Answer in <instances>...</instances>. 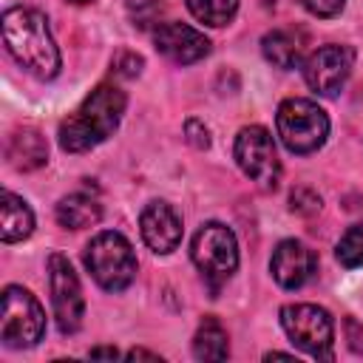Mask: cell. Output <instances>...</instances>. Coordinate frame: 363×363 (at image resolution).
<instances>
[{"mask_svg": "<svg viewBox=\"0 0 363 363\" xmlns=\"http://www.w3.org/2000/svg\"><path fill=\"white\" fill-rule=\"evenodd\" d=\"M193 354L199 360H224L230 354V337L213 315L201 320V326L193 337Z\"/></svg>", "mask_w": 363, "mask_h": 363, "instance_id": "ac0fdd59", "label": "cell"}, {"mask_svg": "<svg viewBox=\"0 0 363 363\" xmlns=\"http://www.w3.org/2000/svg\"><path fill=\"white\" fill-rule=\"evenodd\" d=\"M292 210L295 213H301V216H312V213H318L320 210V196L318 193H312L309 187H298V190H292Z\"/></svg>", "mask_w": 363, "mask_h": 363, "instance_id": "7402d4cb", "label": "cell"}, {"mask_svg": "<svg viewBox=\"0 0 363 363\" xmlns=\"http://www.w3.org/2000/svg\"><path fill=\"white\" fill-rule=\"evenodd\" d=\"M184 6L199 23L216 26V28L227 26L238 11V0H184Z\"/></svg>", "mask_w": 363, "mask_h": 363, "instance_id": "d6986e66", "label": "cell"}, {"mask_svg": "<svg viewBox=\"0 0 363 363\" xmlns=\"http://www.w3.org/2000/svg\"><path fill=\"white\" fill-rule=\"evenodd\" d=\"M139 230H142V238L145 244L159 252V255H167L179 247L182 241V218L179 213L164 204V201H150L142 216H139Z\"/></svg>", "mask_w": 363, "mask_h": 363, "instance_id": "4fadbf2b", "label": "cell"}, {"mask_svg": "<svg viewBox=\"0 0 363 363\" xmlns=\"http://www.w3.org/2000/svg\"><path fill=\"white\" fill-rule=\"evenodd\" d=\"M153 40H156V48L167 60H173L179 65L199 62L201 57L210 54V40L199 28H193L187 23H162L156 28Z\"/></svg>", "mask_w": 363, "mask_h": 363, "instance_id": "7c38bea8", "label": "cell"}, {"mask_svg": "<svg viewBox=\"0 0 363 363\" xmlns=\"http://www.w3.org/2000/svg\"><path fill=\"white\" fill-rule=\"evenodd\" d=\"M68 3H77V6H85V3H91V0H68Z\"/></svg>", "mask_w": 363, "mask_h": 363, "instance_id": "f1b7e54d", "label": "cell"}, {"mask_svg": "<svg viewBox=\"0 0 363 363\" xmlns=\"http://www.w3.org/2000/svg\"><path fill=\"white\" fill-rule=\"evenodd\" d=\"M190 255H193V264L199 267L201 278L210 284L213 292L221 284H227L230 275L238 269V241H235L233 230L218 224V221L204 224L193 235Z\"/></svg>", "mask_w": 363, "mask_h": 363, "instance_id": "5b68a950", "label": "cell"}, {"mask_svg": "<svg viewBox=\"0 0 363 363\" xmlns=\"http://www.w3.org/2000/svg\"><path fill=\"white\" fill-rule=\"evenodd\" d=\"M31 230H34L31 207L11 190H3L0 193V235H3V241L6 244L23 241L31 235Z\"/></svg>", "mask_w": 363, "mask_h": 363, "instance_id": "2e32d148", "label": "cell"}, {"mask_svg": "<svg viewBox=\"0 0 363 363\" xmlns=\"http://www.w3.org/2000/svg\"><path fill=\"white\" fill-rule=\"evenodd\" d=\"M3 43L9 54L37 79H51L60 74V51L48 31L45 14L37 9L14 6L3 11Z\"/></svg>", "mask_w": 363, "mask_h": 363, "instance_id": "6da1fadb", "label": "cell"}, {"mask_svg": "<svg viewBox=\"0 0 363 363\" xmlns=\"http://www.w3.org/2000/svg\"><path fill=\"white\" fill-rule=\"evenodd\" d=\"M235 162L241 173L255 182L261 190H275L281 179V162L275 153V142L267 128L247 125L235 136Z\"/></svg>", "mask_w": 363, "mask_h": 363, "instance_id": "ba28073f", "label": "cell"}, {"mask_svg": "<svg viewBox=\"0 0 363 363\" xmlns=\"http://www.w3.org/2000/svg\"><path fill=\"white\" fill-rule=\"evenodd\" d=\"M48 284H51V303H54V320L62 335H74L82 326L85 315V298L79 278L65 255L54 252L48 258Z\"/></svg>", "mask_w": 363, "mask_h": 363, "instance_id": "9c48e42d", "label": "cell"}, {"mask_svg": "<svg viewBox=\"0 0 363 363\" xmlns=\"http://www.w3.org/2000/svg\"><path fill=\"white\" fill-rule=\"evenodd\" d=\"M142 57L139 54H133V51H122V54H116L113 57V71L119 74V77H136L139 71H142Z\"/></svg>", "mask_w": 363, "mask_h": 363, "instance_id": "603a6c76", "label": "cell"}, {"mask_svg": "<svg viewBox=\"0 0 363 363\" xmlns=\"http://www.w3.org/2000/svg\"><path fill=\"white\" fill-rule=\"evenodd\" d=\"M45 335V312L37 298L23 286L3 289V318H0V340L9 349H28L40 343Z\"/></svg>", "mask_w": 363, "mask_h": 363, "instance_id": "8992f818", "label": "cell"}, {"mask_svg": "<svg viewBox=\"0 0 363 363\" xmlns=\"http://www.w3.org/2000/svg\"><path fill=\"white\" fill-rule=\"evenodd\" d=\"M102 218V204L88 193H71L57 204V221L68 230L94 227Z\"/></svg>", "mask_w": 363, "mask_h": 363, "instance_id": "e0dca14e", "label": "cell"}, {"mask_svg": "<svg viewBox=\"0 0 363 363\" xmlns=\"http://www.w3.org/2000/svg\"><path fill=\"white\" fill-rule=\"evenodd\" d=\"M281 326L301 352H306L318 360H332L335 357V352H332L335 323H332V315L323 306L286 303L281 309Z\"/></svg>", "mask_w": 363, "mask_h": 363, "instance_id": "52a82bcc", "label": "cell"}, {"mask_svg": "<svg viewBox=\"0 0 363 363\" xmlns=\"http://www.w3.org/2000/svg\"><path fill=\"white\" fill-rule=\"evenodd\" d=\"M130 14L139 28H150L153 23H159L162 3L159 0H130Z\"/></svg>", "mask_w": 363, "mask_h": 363, "instance_id": "44dd1931", "label": "cell"}, {"mask_svg": "<svg viewBox=\"0 0 363 363\" xmlns=\"http://www.w3.org/2000/svg\"><path fill=\"white\" fill-rule=\"evenodd\" d=\"M352 65H354V51L349 45L329 43L303 60V79L312 91L323 96H335L346 85Z\"/></svg>", "mask_w": 363, "mask_h": 363, "instance_id": "30bf717a", "label": "cell"}, {"mask_svg": "<svg viewBox=\"0 0 363 363\" xmlns=\"http://www.w3.org/2000/svg\"><path fill=\"white\" fill-rule=\"evenodd\" d=\"M125 91L116 85L94 88L85 102L60 125V147L68 153H82L113 136L125 113Z\"/></svg>", "mask_w": 363, "mask_h": 363, "instance_id": "7a4b0ae2", "label": "cell"}, {"mask_svg": "<svg viewBox=\"0 0 363 363\" xmlns=\"http://www.w3.org/2000/svg\"><path fill=\"white\" fill-rule=\"evenodd\" d=\"M343 3L346 0H301V6L306 11H312L315 17H335V14H340Z\"/></svg>", "mask_w": 363, "mask_h": 363, "instance_id": "cb8c5ba5", "label": "cell"}, {"mask_svg": "<svg viewBox=\"0 0 363 363\" xmlns=\"http://www.w3.org/2000/svg\"><path fill=\"white\" fill-rule=\"evenodd\" d=\"M184 133H187V142L196 145V147H207L210 145V130L199 119H187L184 122Z\"/></svg>", "mask_w": 363, "mask_h": 363, "instance_id": "d4e9b609", "label": "cell"}, {"mask_svg": "<svg viewBox=\"0 0 363 363\" xmlns=\"http://www.w3.org/2000/svg\"><path fill=\"white\" fill-rule=\"evenodd\" d=\"M91 357H119L116 349H91Z\"/></svg>", "mask_w": 363, "mask_h": 363, "instance_id": "83f0119b", "label": "cell"}, {"mask_svg": "<svg viewBox=\"0 0 363 363\" xmlns=\"http://www.w3.org/2000/svg\"><path fill=\"white\" fill-rule=\"evenodd\" d=\"M6 156H9L11 167H17V170H37L48 159V145H45V139H43L40 130L20 128V130L11 133L9 147H6Z\"/></svg>", "mask_w": 363, "mask_h": 363, "instance_id": "5bb4252c", "label": "cell"}, {"mask_svg": "<svg viewBox=\"0 0 363 363\" xmlns=\"http://www.w3.org/2000/svg\"><path fill=\"white\" fill-rule=\"evenodd\" d=\"M275 125H278V136H281L284 147L289 153H301V156L303 153H315L329 136L326 111L318 102L301 99V96L284 99L278 105Z\"/></svg>", "mask_w": 363, "mask_h": 363, "instance_id": "277c9868", "label": "cell"}, {"mask_svg": "<svg viewBox=\"0 0 363 363\" xmlns=\"http://www.w3.org/2000/svg\"><path fill=\"white\" fill-rule=\"evenodd\" d=\"M128 357H130V360H136V357H147V360H162L159 354H153V352H145V349H133V352H128Z\"/></svg>", "mask_w": 363, "mask_h": 363, "instance_id": "4316f807", "label": "cell"}, {"mask_svg": "<svg viewBox=\"0 0 363 363\" xmlns=\"http://www.w3.org/2000/svg\"><path fill=\"white\" fill-rule=\"evenodd\" d=\"M269 272L284 289H301L318 272V258L306 244L286 238L272 250Z\"/></svg>", "mask_w": 363, "mask_h": 363, "instance_id": "8fae6325", "label": "cell"}, {"mask_svg": "<svg viewBox=\"0 0 363 363\" xmlns=\"http://www.w3.org/2000/svg\"><path fill=\"white\" fill-rule=\"evenodd\" d=\"M82 261L94 275V281L108 292H122L136 278L133 247L122 233H113V230L94 235L85 247Z\"/></svg>", "mask_w": 363, "mask_h": 363, "instance_id": "3957f363", "label": "cell"}, {"mask_svg": "<svg viewBox=\"0 0 363 363\" xmlns=\"http://www.w3.org/2000/svg\"><path fill=\"white\" fill-rule=\"evenodd\" d=\"M303 43H306V37L301 31H295V28H275V31L264 34L261 51H264V57L272 65H278V68H295L303 60V48H306Z\"/></svg>", "mask_w": 363, "mask_h": 363, "instance_id": "9a60e30c", "label": "cell"}, {"mask_svg": "<svg viewBox=\"0 0 363 363\" xmlns=\"http://www.w3.org/2000/svg\"><path fill=\"white\" fill-rule=\"evenodd\" d=\"M346 340H349V349L363 354V326L354 320V318H346Z\"/></svg>", "mask_w": 363, "mask_h": 363, "instance_id": "484cf974", "label": "cell"}, {"mask_svg": "<svg viewBox=\"0 0 363 363\" xmlns=\"http://www.w3.org/2000/svg\"><path fill=\"white\" fill-rule=\"evenodd\" d=\"M335 255H337V261H340L346 269L363 267V221L354 224V227H349V230L340 235V241H337V247H335Z\"/></svg>", "mask_w": 363, "mask_h": 363, "instance_id": "ffe728a7", "label": "cell"}]
</instances>
